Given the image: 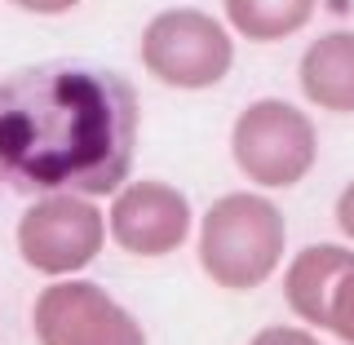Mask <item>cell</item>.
Instances as JSON below:
<instances>
[{
  "instance_id": "6da1fadb",
  "label": "cell",
  "mask_w": 354,
  "mask_h": 345,
  "mask_svg": "<svg viewBox=\"0 0 354 345\" xmlns=\"http://www.w3.org/2000/svg\"><path fill=\"white\" fill-rule=\"evenodd\" d=\"M138 129V93L106 66L36 62L0 75V177L22 191L115 195Z\"/></svg>"
},
{
  "instance_id": "7a4b0ae2",
  "label": "cell",
  "mask_w": 354,
  "mask_h": 345,
  "mask_svg": "<svg viewBox=\"0 0 354 345\" xmlns=\"http://www.w3.org/2000/svg\"><path fill=\"white\" fill-rule=\"evenodd\" d=\"M199 270L226 292L270 283L288 252V217L261 191H226L204 208L195 226Z\"/></svg>"
},
{
  "instance_id": "3957f363",
  "label": "cell",
  "mask_w": 354,
  "mask_h": 345,
  "mask_svg": "<svg viewBox=\"0 0 354 345\" xmlns=\"http://www.w3.org/2000/svg\"><path fill=\"white\" fill-rule=\"evenodd\" d=\"M230 160L261 191L301 186L319 164V129L297 102L257 97L230 124Z\"/></svg>"
},
{
  "instance_id": "277c9868",
  "label": "cell",
  "mask_w": 354,
  "mask_h": 345,
  "mask_svg": "<svg viewBox=\"0 0 354 345\" xmlns=\"http://www.w3.org/2000/svg\"><path fill=\"white\" fill-rule=\"evenodd\" d=\"M138 58L151 80L182 88V93H204V88H213L230 75L235 36L221 18L191 5H177V9H160L142 27Z\"/></svg>"
},
{
  "instance_id": "5b68a950",
  "label": "cell",
  "mask_w": 354,
  "mask_h": 345,
  "mask_svg": "<svg viewBox=\"0 0 354 345\" xmlns=\"http://www.w3.org/2000/svg\"><path fill=\"white\" fill-rule=\"evenodd\" d=\"M106 213L88 195L53 191L18 217V257L44 279H75L106 248Z\"/></svg>"
},
{
  "instance_id": "8992f818",
  "label": "cell",
  "mask_w": 354,
  "mask_h": 345,
  "mask_svg": "<svg viewBox=\"0 0 354 345\" xmlns=\"http://www.w3.org/2000/svg\"><path fill=\"white\" fill-rule=\"evenodd\" d=\"M31 332L40 345H147V328L102 283L53 279L31 306Z\"/></svg>"
},
{
  "instance_id": "52a82bcc",
  "label": "cell",
  "mask_w": 354,
  "mask_h": 345,
  "mask_svg": "<svg viewBox=\"0 0 354 345\" xmlns=\"http://www.w3.org/2000/svg\"><path fill=\"white\" fill-rule=\"evenodd\" d=\"M111 243L129 257H169L177 252L195 230V208L186 191H177L173 182L160 177H129L106 208Z\"/></svg>"
},
{
  "instance_id": "ba28073f",
  "label": "cell",
  "mask_w": 354,
  "mask_h": 345,
  "mask_svg": "<svg viewBox=\"0 0 354 345\" xmlns=\"http://www.w3.org/2000/svg\"><path fill=\"white\" fill-rule=\"evenodd\" d=\"M354 270V243H310L283 265V301L306 328L328 332L337 283Z\"/></svg>"
},
{
  "instance_id": "9c48e42d",
  "label": "cell",
  "mask_w": 354,
  "mask_h": 345,
  "mask_svg": "<svg viewBox=\"0 0 354 345\" xmlns=\"http://www.w3.org/2000/svg\"><path fill=\"white\" fill-rule=\"evenodd\" d=\"M297 80L310 106L332 115H354V31L337 27L306 44L297 62Z\"/></svg>"
},
{
  "instance_id": "30bf717a",
  "label": "cell",
  "mask_w": 354,
  "mask_h": 345,
  "mask_svg": "<svg viewBox=\"0 0 354 345\" xmlns=\"http://www.w3.org/2000/svg\"><path fill=\"white\" fill-rule=\"evenodd\" d=\"M226 27L252 44H279L310 27L319 0H221Z\"/></svg>"
},
{
  "instance_id": "8fae6325",
  "label": "cell",
  "mask_w": 354,
  "mask_h": 345,
  "mask_svg": "<svg viewBox=\"0 0 354 345\" xmlns=\"http://www.w3.org/2000/svg\"><path fill=\"white\" fill-rule=\"evenodd\" d=\"M328 332L341 345H354V270L337 283V297H332V315H328Z\"/></svg>"
},
{
  "instance_id": "7c38bea8",
  "label": "cell",
  "mask_w": 354,
  "mask_h": 345,
  "mask_svg": "<svg viewBox=\"0 0 354 345\" xmlns=\"http://www.w3.org/2000/svg\"><path fill=\"white\" fill-rule=\"evenodd\" d=\"M248 345H324V341H319V332L306 328V324H270V328L252 332Z\"/></svg>"
},
{
  "instance_id": "4fadbf2b",
  "label": "cell",
  "mask_w": 354,
  "mask_h": 345,
  "mask_svg": "<svg viewBox=\"0 0 354 345\" xmlns=\"http://www.w3.org/2000/svg\"><path fill=\"white\" fill-rule=\"evenodd\" d=\"M337 230L346 235V243H354V177L341 186V195H337Z\"/></svg>"
},
{
  "instance_id": "5bb4252c",
  "label": "cell",
  "mask_w": 354,
  "mask_h": 345,
  "mask_svg": "<svg viewBox=\"0 0 354 345\" xmlns=\"http://www.w3.org/2000/svg\"><path fill=\"white\" fill-rule=\"evenodd\" d=\"M9 5L27 9V14H40V18H53V14H71L80 0H9Z\"/></svg>"
}]
</instances>
